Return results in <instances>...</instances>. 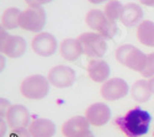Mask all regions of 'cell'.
Masks as SVG:
<instances>
[{
  "instance_id": "10",
  "label": "cell",
  "mask_w": 154,
  "mask_h": 137,
  "mask_svg": "<svg viewBox=\"0 0 154 137\" xmlns=\"http://www.w3.org/2000/svg\"><path fill=\"white\" fill-rule=\"evenodd\" d=\"M48 80L56 88H68L75 82V72L68 66H56L49 70Z\"/></svg>"
},
{
  "instance_id": "11",
  "label": "cell",
  "mask_w": 154,
  "mask_h": 137,
  "mask_svg": "<svg viewBox=\"0 0 154 137\" xmlns=\"http://www.w3.org/2000/svg\"><path fill=\"white\" fill-rule=\"evenodd\" d=\"M5 120L11 129H21L30 126V113L23 105L15 104L8 110Z\"/></svg>"
},
{
  "instance_id": "8",
  "label": "cell",
  "mask_w": 154,
  "mask_h": 137,
  "mask_svg": "<svg viewBox=\"0 0 154 137\" xmlns=\"http://www.w3.org/2000/svg\"><path fill=\"white\" fill-rule=\"evenodd\" d=\"M128 92H130V86L121 78L107 79L101 86V96L109 101L120 100L128 94Z\"/></svg>"
},
{
  "instance_id": "1",
  "label": "cell",
  "mask_w": 154,
  "mask_h": 137,
  "mask_svg": "<svg viewBox=\"0 0 154 137\" xmlns=\"http://www.w3.org/2000/svg\"><path fill=\"white\" fill-rule=\"evenodd\" d=\"M152 115L140 106H134L122 116L113 120V125L127 137H142L148 133Z\"/></svg>"
},
{
  "instance_id": "19",
  "label": "cell",
  "mask_w": 154,
  "mask_h": 137,
  "mask_svg": "<svg viewBox=\"0 0 154 137\" xmlns=\"http://www.w3.org/2000/svg\"><path fill=\"white\" fill-rule=\"evenodd\" d=\"M152 90H150V86H149V83L144 79H140V80H137L131 88V95L134 100L139 104H143V103H147L150 96H152Z\"/></svg>"
},
{
  "instance_id": "26",
  "label": "cell",
  "mask_w": 154,
  "mask_h": 137,
  "mask_svg": "<svg viewBox=\"0 0 154 137\" xmlns=\"http://www.w3.org/2000/svg\"><path fill=\"white\" fill-rule=\"evenodd\" d=\"M6 133V122L4 121V119L0 117V137H4Z\"/></svg>"
},
{
  "instance_id": "32",
  "label": "cell",
  "mask_w": 154,
  "mask_h": 137,
  "mask_svg": "<svg viewBox=\"0 0 154 137\" xmlns=\"http://www.w3.org/2000/svg\"><path fill=\"white\" fill-rule=\"evenodd\" d=\"M153 136H154V132H153Z\"/></svg>"
},
{
  "instance_id": "13",
  "label": "cell",
  "mask_w": 154,
  "mask_h": 137,
  "mask_svg": "<svg viewBox=\"0 0 154 137\" xmlns=\"http://www.w3.org/2000/svg\"><path fill=\"white\" fill-rule=\"evenodd\" d=\"M90 130V122L85 116H74L67 120L62 126V132L66 137H76Z\"/></svg>"
},
{
  "instance_id": "24",
  "label": "cell",
  "mask_w": 154,
  "mask_h": 137,
  "mask_svg": "<svg viewBox=\"0 0 154 137\" xmlns=\"http://www.w3.org/2000/svg\"><path fill=\"white\" fill-rule=\"evenodd\" d=\"M10 137H32V136L26 127H21V129H15L11 132Z\"/></svg>"
},
{
  "instance_id": "6",
  "label": "cell",
  "mask_w": 154,
  "mask_h": 137,
  "mask_svg": "<svg viewBox=\"0 0 154 137\" xmlns=\"http://www.w3.org/2000/svg\"><path fill=\"white\" fill-rule=\"evenodd\" d=\"M26 41L23 37L16 35H9L6 29L2 26L0 31V51L10 58H20L26 52Z\"/></svg>"
},
{
  "instance_id": "3",
  "label": "cell",
  "mask_w": 154,
  "mask_h": 137,
  "mask_svg": "<svg viewBox=\"0 0 154 137\" xmlns=\"http://www.w3.org/2000/svg\"><path fill=\"white\" fill-rule=\"evenodd\" d=\"M49 80L41 74H33L25 78L21 83V94L30 100H41L49 93Z\"/></svg>"
},
{
  "instance_id": "7",
  "label": "cell",
  "mask_w": 154,
  "mask_h": 137,
  "mask_svg": "<svg viewBox=\"0 0 154 137\" xmlns=\"http://www.w3.org/2000/svg\"><path fill=\"white\" fill-rule=\"evenodd\" d=\"M46 25V11L43 8H29L21 12L20 27L26 31L41 32Z\"/></svg>"
},
{
  "instance_id": "31",
  "label": "cell",
  "mask_w": 154,
  "mask_h": 137,
  "mask_svg": "<svg viewBox=\"0 0 154 137\" xmlns=\"http://www.w3.org/2000/svg\"><path fill=\"white\" fill-rule=\"evenodd\" d=\"M0 59H2V70H3L4 69V66H5V57H3V54H2Z\"/></svg>"
},
{
  "instance_id": "18",
  "label": "cell",
  "mask_w": 154,
  "mask_h": 137,
  "mask_svg": "<svg viewBox=\"0 0 154 137\" xmlns=\"http://www.w3.org/2000/svg\"><path fill=\"white\" fill-rule=\"evenodd\" d=\"M137 37L142 45L154 47V22L150 20L140 22L137 29Z\"/></svg>"
},
{
  "instance_id": "14",
  "label": "cell",
  "mask_w": 154,
  "mask_h": 137,
  "mask_svg": "<svg viewBox=\"0 0 154 137\" xmlns=\"http://www.w3.org/2000/svg\"><path fill=\"white\" fill-rule=\"evenodd\" d=\"M86 70H88L90 79L96 83H105L109 79L110 73H111V69H110V66L107 64V62L100 58L89 61Z\"/></svg>"
},
{
  "instance_id": "29",
  "label": "cell",
  "mask_w": 154,
  "mask_h": 137,
  "mask_svg": "<svg viewBox=\"0 0 154 137\" xmlns=\"http://www.w3.org/2000/svg\"><path fill=\"white\" fill-rule=\"evenodd\" d=\"M148 83H149V86H150L152 93L154 94V77H153V78H150V79L148 80Z\"/></svg>"
},
{
  "instance_id": "2",
  "label": "cell",
  "mask_w": 154,
  "mask_h": 137,
  "mask_svg": "<svg viewBox=\"0 0 154 137\" xmlns=\"http://www.w3.org/2000/svg\"><path fill=\"white\" fill-rule=\"evenodd\" d=\"M116 59L122 66L142 73L147 63V54L133 45H122L116 49Z\"/></svg>"
},
{
  "instance_id": "28",
  "label": "cell",
  "mask_w": 154,
  "mask_h": 137,
  "mask_svg": "<svg viewBox=\"0 0 154 137\" xmlns=\"http://www.w3.org/2000/svg\"><path fill=\"white\" fill-rule=\"evenodd\" d=\"M76 137H95L94 136V133L89 130V131H86L85 133H83V135H80V136H76Z\"/></svg>"
},
{
  "instance_id": "21",
  "label": "cell",
  "mask_w": 154,
  "mask_h": 137,
  "mask_svg": "<svg viewBox=\"0 0 154 137\" xmlns=\"http://www.w3.org/2000/svg\"><path fill=\"white\" fill-rule=\"evenodd\" d=\"M122 11H123V5L119 2V0H110L104 9L105 15L115 22L117 20H121Z\"/></svg>"
},
{
  "instance_id": "27",
  "label": "cell",
  "mask_w": 154,
  "mask_h": 137,
  "mask_svg": "<svg viewBox=\"0 0 154 137\" xmlns=\"http://www.w3.org/2000/svg\"><path fill=\"white\" fill-rule=\"evenodd\" d=\"M140 4H143L146 6H150V8H154V0H139Z\"/></svg>"
},
{
  "instance_id": "5",
  "label": "cell",
  "mask_w": 154,
  "mask_h": 137,
  "mask_svg": "<svg viewBox=\"0 0 154 137\" xmlns=\"http://www.w3.org/2000/svg\"><path fill=\"white\" fill-rule=\"evenodd\" d=\"M78 40L80 41L84 53L89 58L97 59V58H101L106 53L107 42H106L105 37L100 33L84 32L78 37Z\"/></svg>"
},
{
  "instance_id": "17",
  "label": "cell",
  "mask_w": 154,
  "mask_h": 137,
  "mask_svg": "<svg viewBox=\"0 0 154 137\" xmlns=\"http://www.w3.org/2000/svg\"><path fill=\"white\" fill-rule=\"evenodd\" d=\"M59 52H60V56L67 59V61H76L83 53V47L80 45V41L78 39H67L64 40L62 43H60V47H59Z\"/></svg>"
},
{
  "instance_id": "12",
  "label": "cell",
  "mask_w": 154,
  "mask_h": 137,
  "mask_svg": "<svg viewBox=\"0 0 154 137\" xmlns=\"http://www.w3.org/2000/svg\"><path fill=\"white\" fill-rule=\"evenodd\" d=\"M85 117L93 126H104L111 120V109L104 103L91 104L85 111Z\"/></svg>"
},
{
  "instance_id": "23",
  "label": "cell",
  "mask_w": 154,
  "mask_h": 137,
  "mask_svg": "<svg viewBox=\"0 0 154 137\" xmlns=\"http://www.w3.org/2000/svg\"><path fill=\"white\" fill-rule=\"evenodd\" d=\"M10 106H11V104L6 100V99H4V98L0 99V117L2 119H5L6 113H8V110L10 109Z\"/></svg>"
},
{
  "instance_id": "22",
  "label": "cell",
  "mask_w": 154,
  "mask_h": 137,
  "mask_svg": "<svg viewBox=\"0 0 154 137\" xmlns=\"http://www.w3.org/2000/svg\"><path fill=\"white\" fill-rule=\"evenodd\" d=\"M142 76L149 79L154 77V52L150 54H147V63L142 72Z\"/></svg>"
},
{
  "instance_id": "20",
  "label": "cell",
  "mask_w": 154,
  "mask_h": 137,
  "mask_svg": "<svg viewBox=\"0 0 154 137\" xmlns=\"http://www.w3.org/2000/svg\"><path fill=\"white\" fill-rule=\"evenodd\" d=\"M21 10L17 8H9L4 11L2 16V26L6 30H14L20 27V16Z\"/></svg>"
},
{
  "instance_id": "15",
  "label": "cell",
  "mask_w": 154,
  "mask_h": 137,
  "mask_svg": "<svg viewBox=\"0 0 154 137\" xmlns=\"http://www.w3.org/2000/svg\"><path fill=\"white\" fill-rule=\"evenodd\" d=\"M143 19V9L138 4L128 3L123 5V11L121 16V22L126 27H134L142 22Z\"/></svg>"
},
{
  "instance_id": "16",
  "label": "cell",
  "mask_w": 154,
  "mask_h": 137,
  "mask_svg": "<svg viewBox=\"0 0 154 137\" xmlns=\"http://www.w3.org/2000/svg\"><path fill=\"white\" fill-rule=\"evenodd\" d=\"M29 131L32 137H53L56 125L48 119H36L30 123Z\"/></svg>"
},
{
  "instance_id": "9",
  "label": "cell",
  "mask_w": 154,
  "mask_h": 137,
  "mask_svg": "<svg viewBox=\"0 0 154 137\" xmlns=\"http://www.w3.org/2000/svg\"><path fill=\"white\" fill-rule=\"evenodd\" d=\"M33 52L42 57H49L57 51V39L49 32H41L33 37L31 42Z\"/></svg>"
},
{
  "instance_id": "30",
  "label": "cell",
  "mask_w": 154,
  "mask_h": 137,
  "mask_svg": "<svg viewBox=\"0 0 154 137\" xmlns=\"http://www.w3.org/2000/svg\"><path fill=\"white\" fill-rule=\"evenodd\" d=\"M91 4H101V3H105V2H110V0H89Z\"/></svg>"
},
{
  "instance_id": "4",
  "label": "cell",
  "mask_w": 154,
  "mask_h": 137,
  "mask_svg": "<svg viewBox=\"0 0 154 137\" xmlns=\"http://www.w3.org/2000/svg\"><path fill=\"white\" fill-rule=\"evenodd\" d=\"M85 21L91 30H95L97 33L104 36L105 39H112L119 30L116 22L110 20L105 15V12L99 9H93L89 11L86 14Z\"/></svg>"
},
{
  "instance_id": "25",
  "label": "cell",
  "mask_w": 154,
  "mask_h": 137,
  "mask_svg": "<svg viewBox=\"0 0 154 137\" xmlns=\"http://www.w3.org/2000/svg\"><path fill=\"white\" fill-rule=\"evenodd\" d=\"M30 8H42V5L48 4L53 0H25Z\"/></svg>"
}]
</instances>
